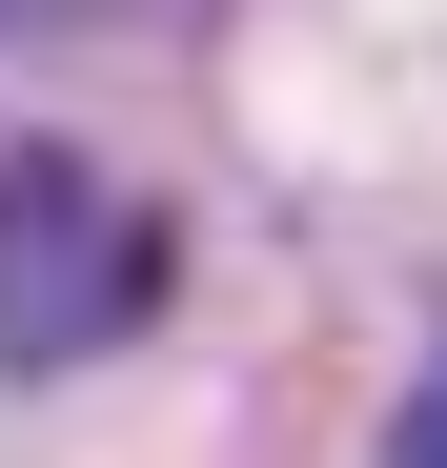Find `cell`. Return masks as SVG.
Returning <instances> with one entry per match:
<instances>
[{"instance_id":"obj_1","label":"cell","mask_w":447,"mask_h":468,"mask_svg":"<svg viewBox=\"0 0 447 468\" xmlns=\"http://www.w3.org/2000/svg\"><path fill=\"white\" fill-rule=\"evenodd\" d=\"M163 326V204L82 143L0 164V367H102Z\"/></svg>"},{"instance_id":"obj_2","label":"cell","mask_w":447,"mask_h":468,"mask_svg":"<svg viewBox=\"0 0 447 468\" xmlns=\"http://www.w3.org/2000/svg\"><path fill=\"white\" fill-rule=\"evenodd\" d=\"M102 21V0H0V41H82Z\"/></svg>"},{"instance_id":"obj_3","label":"cell","mask_w":447,"mask_h":468,"mask_svg":"<svg viewBox=\"0 0 447 468\" xmlns=\"http://www.w3.org/2000/svg\"><path fill=\"white\" fill-rule=\"evenodd\" d=\"M407 468H447V367H427V408H407Z\"/></svg>"}]
</instances>
